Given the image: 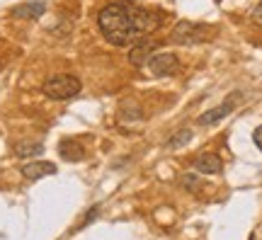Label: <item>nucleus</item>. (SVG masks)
<instances>
[{
    "label": "nucleus",
    "instance_id": "1",
    "mask_svg": "<svg viewBox=\"0 0 262 240\" xmlns=\"http://www.w3.org/2000/svg\"><path fill=\"white\" fill-rule=\"evenodd\" d=\"M160 17L129 0H112L97 12V27L112 47H134L156 32Z\"/></svg>",
    "mask_w": 262,
    "mask_h": 240
},
{
    "label": "nucleus",
    "instance_id": "2",
    "mask_svg": "<svg viewBox=\"0 0 262 240\" xmlns=\"http://www.w3.org/2000/svg\"><path fill=\"white\" fill-rule=\"evenodd\" d=\"M211 37H214V27H206V25H199V22H189V19L178 22L172 27V32H170V41L180 44V47L204 44L206 39H211Z\"/></svg>",
    "mask_w": 262,
    "mask_h": 240
},
{
    "label": "nucleus",
    "instance_id": "3",
    "mask_svg": "<svg viewBox=\"0 0 262 240\" xmlns=\"http://www.w3.org/2000/svg\"><path fill=\"white\" fill-rule=\"evenodd\" d=\"M44 95L49 100H73L75 95L83 90V83L75 78V75H68V73H61V75H51L47 83H44Z\"/></svg>",
    "mask_w": 262,
    "mask_h": 240
},
{
    "label": "nucleus",
    "instance_id": "4",
    "mask_svg": "<svg viewBox=\"0 0 262 240\" xmlns=\"http://www.w3.org/2000/svg\"><path fill=\"white\" fill-rule=\"evenodd\" d=\"M148 73L153 78H165V75H175L180 71V58L175 54H156L148 61Z\"/></svg>",
    "mask_w": 262,
    "mask_h": 240
},
{
    "label": "nucleus",
    "instance_id": "5",
    "mask_svg": "<svg viewBox=\"0 0 262 240\" xmlns=\"http://www.w3.org/2000/svg\"><path fill=\"white\" fill-rule=\"evenodd\" d=\"M156 51H158V41H156V39H143V41H139V44H134V47H131L129 63L139 66V68H146L148 61L156 56Z\"/></svg>",
    "mask_w": 262,
    "mask_h": 240
},
{
    "label": "nucleus",
    "instance_id": "6",
    "mask_svg": "<svg viewBox=\"0 0 262 240\" xmlns=\"http://www.w3.org/2000/svg\"><path fill=\"white\" fill-rule=\"evenodd\" d=\"M19 172L25 180L29 182H37L41 177H49V175H56L58 167L54 163H44V160H32V163H25V165L19 167Z\"/></svg>",
    "mask_w": 262,
    "mask_h": 240
},
{
    "label": "nucleus",
    "instance_id": "7",
    "mask_svg": "<svg viewBox=\"0 0 262 240\" xmlns=\"http://www.w3.org/2000/svg\"><path fill=\"white\" fill-rule=\"evenodd\" d=\"M192 167H194L199 175H219L224 170V160H221V156H216V153H202V156L194 158Z\"/></svg>",
    "mask_w": 262,
    "mask_h": 240
},
{
    "label": "nucleus",
    "instance_id": "8",
    "mask_svg": "<svg viewBox=\"0 0 262 240\" xmlns=\"http://www.w3.org/2000/svg\"><path fill=\"white\" fill-rule=\"evenodd\" d=\"M233 107H235V97H231V100H226L224 104H219V107H214V110H206L204 114H199L196 124H199V126H211V124H219L224 117H228V114L233 112Z\"/></svg>",
    "mask_w": 262,
    "mask_h": 240
},
{
    "label": "nucleus",
    "instance_id": "9",
    "mask_svg": "<svg viewBox=\"0 0 262 240\" xmlns=\"http://www.w3.org/2000/svg\"><path fill=\"white\" fill-rule=\"evenodd\" d=\"M58 156L63 160H68V163H80L85 158V148L73 139H63L58 143Z\"/></svg>",
    "mask_w": 262,
    "mask_h": 240
},
{
    "label": "nucleus",
    "instance_id": "10",
    "mask_svg": "<svg viewBox=\"0 0 262 240\" xmlns=\"http://www.w3.org/2000/svg\"><path fill=\"white\" fill-rule=\"evenodd\" d=\"M47 12V5L41 0H32V3H22L17 8H12V15L19 19H39Z\"/></svg>",
    "mask_w": 262,
    "mask_h": 240
},
{
    "label": "nucleus",
    "instance_id": "11",
    "mask_svg": "<svg viewBox=\"0 0 262 240\" xmlns=\"http://www.w3.org/2000/svg\"><path fill=\"white\" fill-rule=\"evenodd\" d=\"M41 153H44L41 141H19V143H15V156L17 158H37Z\"/></svg>",
    "mask_w": 262,
    "mask_h": 240
},
{
    "label": "nucleus",
    "instance_id": "12",
    "mask_svg": "<svg viewBox=\"0 0 262 240\" xmlns=\"http://www.w3.org/2000/svg\"><path fill=\"white\" fill-rule=\"evenodd\" d=\"M189 141H192V129H178L168 139V148H170V150H178V148L187 146Z\"/></svg>",
    "mask_w": 262,
    "mask_h": 240
},
{
    "label": "nucleus",
    "instance_id": "13",
    "mask_svg": "<svg viewBox=\"0 0 262 240\" xmlns=\"http://www.w3.org/2000/svg\"><path fill=\"white\" fill-rule=\"evenodd\" d=\"M143 117V112L139 110V107H126L124 104L122 110H119V119L122 121H136V119H141Z\"/></svg>",
    "mask_w": 262,
    "mask_h": 240
},
{
    "label": "nucleus",
    "instance_id": "14",
    "mask_svg": "<svg viewBox=\"0 0 262 240\" xmlns=\"http://www.w3.org/2000/svg\"><path fill=\"white\" fill-rule=\"evenodd\" d=\"M182 185H185V189H189V192H194L196 187H199V182H196L194 175H185V180H182Z\"/></svg>",
    "mask_w": 262,
    "mask_h": 240
},
{
    "label": "nucleus",
    "instance_id": "15",
    "mask_svg": "<svg viewBox=\"0 0 262 240\" xmlns=\"http://www.w3.org/2000/svg\"><path fill=\"white\" fill-rule=\"evenodd\" d=\"M97 213H100V206H93V211H88V216L83 219V223H80L78 228H85V226H88L90 221H95V219H97Z\"/></svg>",
    "mask_w": 262,
    "mask_h": 240
},
{
    "label": "nucleus",
    "instance_id": "16",
    "mask_svg": "<svg viewBox=\"0 0 262 240\" xmlns=\"http://www.w3.org/2000/svg\"><path fill=\"white\" fill-rule=\"evenodd\" d=\"M250 17H253L255 25H260V27H262V3H257V5L253 8V12H250Z\"/></svg>",
    "mask_w": 262,
    "mask_h": 240
},
{
    "label": "nucleus",
    "instance_id": "17",
    "mask_svg": "<svg viewBox=\"0 0 262 240\" xmlns=\"http://www.w3.org/2000/svg\"><path fill=\"white\" fill-rule=\"evenodd\" d=\"M253 141H255V146H257V148H260V150H262V124H260V126H257V129L253 131Z\"/></svg>",
    "mask_w": 262,
    "mask_h": 240
}]
</instances>
